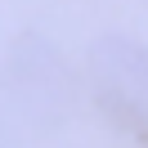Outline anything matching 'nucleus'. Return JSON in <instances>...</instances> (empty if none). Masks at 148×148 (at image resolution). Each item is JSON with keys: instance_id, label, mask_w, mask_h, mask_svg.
<instances>
[{"instance_id": "obj_2", "label": "nucleus", "mask_w": 148, "mask_h": 148, "mask_svg": "<svg viewBox=\"0 0 148 148\" xmlns=\"http://www.w3.org/2000/svg\"><path fill=\"white\" fill-rule=\"evenodd\" d=\"M72 76H67L63 58L45 45V40L27 36L14 45L9 67H5V81H0V94L14 103V117L27 121L36 130H54L58 121H67V108H72Z\"/></svg>"}, {"instance_id": "obj_1", "label": "nucleus", "mask_w": 148, "mask_h": 148, "mask_svg": "<svg viewBox=\"0 0 148 148\" xmlns=\"http://www.w3.org/2000/svg\"><path fill=\"white\" fill-rule=\"evenodd\" d=\"M90 94L121 135L148 139V45L126 32H108L90 45Z\"/></svg>"}]
</instances>
